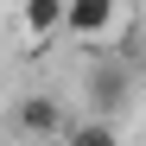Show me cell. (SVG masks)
Instances as JSON below:
<instances>
[{
	"label": "cell",
	"mask_w": 146,
	"mask_h": 146,
	"mask_svg": "<svg viewBox=\"0 0 146 146\" xmlns=\"http://www.w3.org/2000/svg\"><path fill=\"white\" fill-rule=\"evenodd\" d=\"M70 121L57 108V95H19V108H13V133H26V140H51L64 133Z\"/></svg>",
	"instance_id": "3"
},
{
	"label": "cell",
	"mask_w": 146,
	"mask_h": 146,
	"mask_svg": "<svg viewBox=\"0 0 146 146\" xmlns=\"http://www.w3.org/2000/svg\"><path fill=\"white\" fill-rule=\"evenodd\" d=\"M133 64V76H140V64H146V26H127V51H121Z\"/></svg>",
	"instance_id": "6"
},
{
	"label": "cell",
	"mask_w": 146,
	"mask_h": 146,
	"mask_svg": "<svg viewBox=\"0 0 146 146\" xmlns=\"http://www.w3.org/2000/svg\"><path fill=\"white\" fill-rule=\"evenodd\" d=\"M83 95H89V108L121 114V108H127V95H133V64H127V57H108V64H95L89 76H83Z\"/></svg>",
	"instance_id": "1"
},
{
	"label": "cell",
	"mask_w": 146,
	"mask_h": 146,
	"mask_svg": "<svg viewBox=\"0 0 146 146\" xmlns=\"http://www.w3.org/2000/svg\"><path fill=\"white\" fill-rule=\"evenodd\" d=\"M64 133H76V140H83V146H108V140H114V133H121V127H114V121H108V114H102V121H83V127H64Z\"/></svg>",
	"instance_id": "5"
},
{
	"label": "cell",
	"mask_w": 146,
	"mask_h": 146,
	"mask_svg": "<svg viewBox=\"0 0 146 146\" xmlns=\"http://www.w3.org/2000/svg\"><path fill=\"white\" fill-rule=\"evenodd\" d=\"M19 26H26V38H51L64 26V0H19Z\"/></svg>",
	"instance_id": "4"
},
{
	"label": "cell",
	"mask_w": 146,
	"mask_h": 146,
	"mask_svg": "<svg viewBox=\"0 0 146 146\" xmlns=\"http://www.w3.org/2000/svg\"><path fill=\"white\" fill-rule=\"evenodd\" d=\"M114 26H121L114 0H64V26L57 32L83 38V44H102V38H114Z\"/></svg>",
	"instance_id": "2"
}]
</instances>
